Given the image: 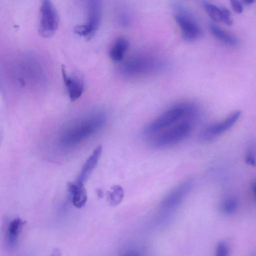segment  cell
<instances>
[{
  "mask_svg": "<svg viewBox=\"0 0 256 256\" xmlns=\"http://www.w3.org/2000/svg\"><path fill=\"white\" fill-rule=\"evenodd\" d=\"M210 28L214 36L224 43L231 46H236L238 44V40L229 33L214 24H211Z\"/></svg>",
  "mask_w": 256,
  "mask_h": 256,
  "instance_id": "obj_15",
  "label": "cell"
},
{
  "mask_svg": "<svg viewBox=\"0 0 256 256\" xmlns=\"http://www.w3.org/2000/svg\"><path fill=\"white\" fill-rule=\"evenodd\" d=\"M222 12V22L227 25L230 26L232 21L230 18V13L227 8H220Z\"/></svg>",
  "mask_w": 256,
  "mask_h": 256,
  "instance_id": "obj_21",
  "label": "cell"
},
{
  "mask_svg": "<svg viewBox=\"0 0 256 256\" xmlns=\"http://www.w3.org/2000/svg\"><path fill=\"white\" fill-rule=\"evenodd\" d=\"M40 12L38 32L43 38L52 37L58 28L59 17L50 0H41Z\"/></svg>",
  "mask_w": 256,
  "mask_h": 256,
  "instance_id": "obj_4",
  "label": "cell"
},
{
  "mask_svg": "<svg viewBox=\"0 0 256 256\" xmlns=\"http://www.w3.org/2000/svg\"><path fill=\"white\" fill-rule=\"evenodd\" d=\"M129 45L128 41L124 38L120 36L117 38L109 52V55L112 60L114 62L122 60Z\"/></svg>",
  "mask_w": 256,
  "mask_h": 256,
  "instance_id": "obj_14",
  "label": "cell"
},
{
  "mask_svg": "<svg viewBox=\"0 0 256 256\" xmlns=\"http://www.w3.org/2000/svg\"><path fill=\"white\" fill-rule=\"evenodd\" d=\"M245 161L250 166H256V155L252 146H250L248 149L246 154Z\"/></svg>",
  "mask_w": 256,
  "mask_h": 256,
  "instance_id": "obj_20",
  "label": "cell"
},
{
  "mask_svg": "<svg viewBox=\"0 0 256 256\" xmlns=\"http://www.w3.org/2000/svg\"><path fill=\"white\" fill-rule=\"evenodd\" d=\"M238 206V200L234 197H230L224 200L222 205V212L228 215L233 214Z\"/></svg>",
  "mask_w": 256,
  "mask_h": 256,
  "instance_id": "obj_17",
  "label": "cell"
},
{
  "mask_svg": "<svg viewBox=\"0 0 256 256\" xmlns=\"http://www.w3.org/2000/svg\"><path fill=\"white\" fill-rule=\"evenodd\" d=\"M255 0H244V2L246 4H252Z\"/></svg>",
  "mask_w": 256,
  "mask_h": 256,
  "instance_id": "obj_24",
  "label": "cell"
},
{
  "mask_svg": "<svg viewBox=\"0 0 256 256\" xmlns=\"http://www.w3.org/2000/svg\"><path fill=\"white\" fill-rule=\"evenodd\" d=\"M190 120H185L176 124L170 128L158 134L152 141V145L156 148H168L181 142L190 133Z\"/></svg>",
  "mask_w": 256,
  "mask_h": 256,
  "instance_id": "obj_3",
  "label": "cell"
},
{
  "mask_svg": "<svg viewBox=\"0 0 256 256\" xmlns=\"http://www.w3.org/2000/svg\"><path fill=\"white\" fill-rule=\"evenodd\" d=\"M204 8L209 16L215 22H222L221 9L216 6L205 2Z\"/></svg>",
  "mask_w": 256,
  "mask_h": 256,
  "instance_id": "obj_18",
  "label": "cell"
},
{
  "mask_svg": "<svg viewBox=\"0 0 256 256\" xmlns=\"http://www.w3.org/2000/svg\"><path fill=\"white\" fill-rule=\"evenodd\" d=\"M251 188L254 195L255 198L256 199V180L252 182L251 184Z\"/></svg>",
  "mask_w": 256,
  "mask_h": 256,
  "instance_id": "obj_23",
  "label": "cell"
},
{
  "mask_svg": "<svg viewBox=\"0 0 256 256\" xmlns=\"http://www.w3.org/2000/svg\"><path fill=\"white\" fill-rule=\"evenodd\" d=\"M230 1L232 9L236 12L240 14L242 12V6L238 0H230Z\"/></svg>",
  "mask_w": 256,
  "mask_h": 256,
  "instance_id": "obj_22",
  "label": "cell"
},
{
  "mask_svg": "<svg viewBox=\"0 0 256 256\" xmlns=\"http://www.w3.org/2000/svg\"><path fill=\"white\" fill-rule=\"evenodd\" d=\"M174 18L180 28L182 38L185 40L192 42L201 36L202 32L200 28L188 15L178 13L175 15Z\"/></svg>",
  "mask_w": 256,
  "mask_h": 256,
  "instance_id": "obj_8",
  "label": "cell"
},
{
  "mask_svg": "<svg viewBox=\"0 0 256 256\" xmlns=\"http://www.w3.org/2000/svg\"><path fill=\"white\" fill-rule=\"evenodd\" d=\"M240 116L241 112L236 110L232 112L222 121L206 127L200 134V140L204 142H209L214 140L219 135L231 128Z\"/></svg>",
  "mask_w": 256,
  "mask_h": 256,
  "instance_id": "obj_5",
  "label": "cell"
},
{
  "mask_svg": "<svg viewBox=\"0 0 256 256\" xmlns=\"http://www.w3.org/2000/svg\"><path fill=\"white\" fill-rule=\"evenodd\" d=\"M152 64L144 59L136 58L129 60L123 64L122 70L126 75H137L150 70Z\"/></svg>",
  "mask_w": 256,
  "mask_h": 256,
  "instance_id": "obj_11",
  "label": "cell"
},
{
  "mask_svg": "<svg viewBox=\"0 0 256 256\" xmlns=\"http://www.w3.org/2000/svg\"><path fill=\"white\" fill-rule=\"evenodd\" d=\"M193 186L191 179L182 182L163 198L160 204L161 208L170 209L178 206L191 192Z\"/></svg>",
  "mask_w": 256,
  "mask_h": 256,
  "instance_id": "obj_6",
  "label": "cell"
},
{
  "mask_svg": "<svg viewBox=\"0 0 256 256\" xmlns=\"http://www.w3.org/2000/svg\"><path fill=\"white\" fill-rule=\"evenodd\" d=\"M229 250L227 244L224 241H220L216 244V254L217 256H228Z\"/></svg>",
  "mask_w": 256,
  "mask_h": 256,
  "instance_id": "obj_19",
  "label": "cell"
},
{
  "mask_svg": "<svg viewBox=\"0 0 256 256\" xmlns=\"http://www.w3.org/2000/svg\"><path fill=\"white\" fill-rule=\"evenodd\" d=\"M100 8L98 2L93 1L91 4L88 22L76 26L74 28V32L88 40L90 39L96 34L99 26L100 16Z\"/></svg>",
  "mask_w": 256,
  "mask_h": 256,
  "instance_id": "obj_7",
  "label": "cell"
},
{
  "mask_svg": "<svg viewBox=\"0 0 256 256\" xmlns=\"http://www.w3.org/2000/svg\"><path fill=\"white\" fill-rule=\"evenodd\" d=\"M198 108L194 104H182L174 106L150 123L144 129L146 136H152L185 118L192 120L197 116Z\"/></svg>",
  "mask_w": 256,
  "mask_h": 256,
  "instance_id": "obj_2",
  "label": "cell"
},
{
  "mask_svg": "<svg viewBox=\"0 0 256 256\" xmlns=\"http://www.w3.org/2000/svg\"><path fill=\"white\" fill-rule=\"evenodd\" d=\"M68 190L72 196V202L74 206L81 208L87 200V194L84 184L76 182H68Z\"/></svg>",
  "mask_w": 256,
  "mask_h": 256,
  "instance_id": "obj_12",
  "label": "cell"
},
{
  "mask_svg": "<svg viewBox=\"0 0 256 256\" xmlns=\"http://www.w3.org/2000/svg\"><path fill=\"white\" fill-rule=\"evenodd\" d=\"M62 73L64 82L67 88L72 102L78 99L84 90V84L81 79L76 76H70L66 74L65 66H62Z\"/></svg>",
  "mask_w": 256,
  "mask_h": 256,
  "instance_id": "obj_9",
  "label": "cell"
},
{
  "mask_svg": "<svg viewBox=\"0 0 256 256\" xmlns=\"http://www.w3.org/2000/svg\"><path fill=\"white\" fill-rule=\"evenodd\" d=\"M24 224V222L20 218H14L10 222L6 234V242L10 248L16 247L19 236Z\"/></svg>",
  "mask_w": 256,
  "mask_h": 256,
  "instance_id": "obj_13",
  "label": "cell"
},
{
  "mask_svg": "<svg viewBox=\"0 0 256 256\" xmlns=\"http://www.w3.org/2000/svg\"><path fill=\"white\" fill-rule=\"evenodd\" d=\"M102 148L98 146L93 151L84 164L76 182L84 183L97 165L102 153Z\"/></svg>",
  "mask_w": 256,
  "mask_h": 256,
  "instance_id": "obj_10",
  "label": "cell"
},
{
  "mask_svg": "<svg viewBox=\"0 0 256 256\" xmlns=\"http://www.w3.org/2000/svg\"><path fill=\"white\" fill-rule=\"evenodd\" d=\"M124 196L123 188L120 186H114L108 194V200L110 204L113 206L118 204Z\"/></svg>",
  "mask_w": 256,
  "mask_h": 256,
  "instance_id": "obj_16",
  "label": "cell"
},
{
  "mask_svg": "<svg viewBox=\"0 0 256 256\" xmlns=\"http://www.w3.org/2000/svg\"><path fill=\"white\" fill-rule=\"evenodd\" d=\"M105 121L104 114L96 112L70 122L62 130L60 142L66 146L79 144L100 128Z\"/></svg>",
  "mask_w": 256,
  "mask_h": 256,
  "instance_id": "obj_1",
  "label": "cell"
}]
</instances>
